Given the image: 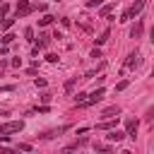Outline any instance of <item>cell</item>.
Listing matches in <instances>:
<instances>
[{
  "instance_id": "obj_15",
  "label": "cell",
  "mask_w": 154,
  "mask_h": 154,
  "mask_svg": "<svg viewBox=\"0 0 154 154\" xmlns=\"http://www.w3.org/2000/svg\"><path fill=\"white\" fill-rule=\"evenodd\" d=\"M111 10H113V2H111V5H103L99 14H101V17H108V14H111Z\"/></svg>"
},
{
  "instance_id": "obj_22",
  "label": "cell",
  "mask_w": 154,
  "mask_h": 154,
  "mask_svg": "<svg viewBox=\"0 0 154 154\" xmlns=\"http://www.w3.org/2000/svg\"><path fill=\"white\" fill-rule=\"evenodd\" d=\"M34 84H36V87H46V79H43V77H36Z\"/></svg>"
},
{
  "instance_id": "obj_3",
  "label": "cell",
  "mask_w": 154,
  "mask_h": 154,
  "mask_svg": "<svg viewBox=\"0 0 154 154\" xmlns=\"http://www.w3.org/2000/svg\"><path fill=\"white\" fill-rule=\"evenodd\" d=\"M144 5H147V0H135V2H132V7H130V10L125 12V14H128V19L137 17V14H140V12L144 10Z\"/></svg>"
},
{
  "instance_id": "obj_26",
  "label": "cell",
  "mask_w": 154,
  "mask_h": 154,
  "mask_svg": "<svg viewBox=\"0 0 154 154\" xmlns=\"http://www.w3.org/2000/svg\"><path fill=\"white\" fill-rule=\"evenodd\" d=\"M0 2H2V0H0Z\"/></svg>"
},
{
  "instance_id": "obj_21",
  "label": "cell",
  "mask_w": 154,
  "mask_h": 154,
  "mask_svg": "<svg viewBox=\"0 0 154 154\" xmlns=\"http://www.w3.org/2000/svg\"><path fill=\"white\" fill-rule=\"evenodd\" d=\"M46 60H48V63H58V55H55V53H48Z\"/></svg>"
},
{
  "instance_id": "obj_7",
  "label": "cell",
  "mask_w": 154,
  "mask_h": 154,
  "mask_svg": "<svg viewBox=\"0 0 154 154\" xmlns=\"http://www.w3.org/2000/svg\"><path fill=\"white\" fill-rule=\"evenodd\" d=\"M116 125H118V116H116V118H106V120L99 123L96 128H99V130H111V128H116Z\"/></svg>"
},
{
  "instance_id": "obj_1",
  "label": "cell",
  "mask_w": 154,
  "mask_h": 154,
  "mask_svg": "<svg viewBox=\"0 0 154 154\" xmlns=\"http://www.w3.org/2000/svg\"><path fill=\"white\" fill-rule=\"evenodd\" d=\"M103 94H106V89H96V91H91V94H89V99H82V101H77V106H79V108H89V106L99 103V101L103 99Z\"/></svg>"
},
{
  "instance_id": "obj_20",
  "label": "cell",
  "mask_w": 154,
  "mask_h": 154,
  "mask_svg": "<svg viewBox=\"0 0 154 154\" xmlns=\"http://www.w3.org/2000/svg\"><path fill=\"white\" fill-rule=\"evenodd\" d=\"M103 0H87V7H99Z\"/></svg>"
},
{
  "instance_id": "obj_12",
  "label": "cell",
  "mask_w": 154,
  "mask_h": 154,
  "mask_svg": "<svg viewBox=\"0 0 154 154\" xmlns=\"http://www.w3.org/2000/svg\"><path fill=\"white\" fill-rule=\"evenodd\" d=\"M53 19H55L53 14H43V17L38 19V26H48V24H53Z\"/></svg>"
},
{
  "instance_id": "obj_8",
  "label": "cell",
  "mask_w": 154,
  "mask_h": 154,
  "mask_svg": "<svg viewBox=\"0 0 154 154\" xmlns=\"http://www.w3.org/2000/svg\"><path fill=\"white\" fill-rule=\"evenodd\" d=\"M106 137H108V142H120V140L125 137V132H123V130H116V128H111V132H108Z\"/></svg>"
},
{
  "instance_id": "obj_10",
  "label": "cell",
  "mask_w": 154,
  "mask_h": 154,
  "mask_svg": "<svg viewBox=\"0 0 154 154\" xmlns=\"http://www.w3.org/2000/svg\"><path fill=\"white\" fill-rule=\"evenodd\" d=\"M118 113H120V108H118V106H108V108H103V113H101V116H103V118H116Z\"/></svg>"
},
{
  "instance_id": "obj_17",
  "label": "cell",
  "mask_w": 154,
  "mask_h": 154,
  "mask_svg": "<svg viewBox=\"0 0 154 154\" xmlns=\"http://www.w3.org/2000/svg\"><path fill=\"white\" fill-rule=\"evenodd\" d=\"M48 41H51V36H46V34H43V36H41V41H38V48H46V46H48Z\"/></svg>"
},
{
  "instance_id": "obj_11",
  "label": "cell",
  "mask_w": 154,
  "mask_h": 154,
  "mask_svg": "<svg viewBox=\"0 0 154 154\" xmlns=\"http://www.w3.org/2000/svg\"><path fill=\"white\" fill-rule=\"evenodd\" d=\"M14 19H17V17H2V19H0V29H2V31H7V29L14 24Z\"/></svg>"
},
{
  "instance_id": "obj_13",
  "label": "cell",
  "mask_w": 154,
  "mask_h": 154,
  "mask_svg": "<svg viewBox=\"0 0 154 154\" xmlns=\"http://www.w3.org/2000/svg\"><path fill=\"white\" fill-rule=\"evenodd\" d=\"M108 36H111V31H108V29H103V31L99 34V38H96V43H99V46H101V43H106V41H108Z\"/></svg>"
},
{
  "instance_id": "obj_6",
  "label": "cell",
  "mask_w": 154,
  "mask_h": 154,
  "mask_svg": "<svg viewBox=\"0 0 154 154\" xmlns=\"http://www.w3.org/2000/svg\"><path fill=\"white\" fill-rule=\"evenodd\" d=\"M142 29H144V24H142V19H137L135 26L130 29V38H140V36H142Z\"/></svg>"
},
{
  "instance_id": "obj_18",
  "label": "cell",
  "mask_w": 154,
  "mask_h": 154,
  "mask_svg": "<svg viewBox=\"0 0 154 154\" xmlns=\"http://www.w3.org/2000/svg\"><path fill=\"white\" fill-rule=\"evenodd\" d=\"M123 89H128V79H120V82L116 84V91H123Z\"/></svg>"
},
{
  "instance_id": "obj_25",
  "label": "cell",
  "mask_w": 154,
  "mask_h": 154,
  "mask_svg": "<svg viewBox=\"0 0 154 154\" xmlns=\"http://www.w3.org/2000/svg\"><path fill=\"white\" fill-rule=\"evenodd\" d=\"M34 10H38V12H46V5H43V2H38V5H34Z\"/></svg>"
},
{
  "instance_id": "obj_4",
  "label": "cell",
  "mask_w": 154,
  "mask_h": 154,
  "mask_svg": "<svg viewBox=\"0 0 154 154\" xmlns=\"http://www.w3.org/2000/svg\"><path fill=\"white\" fill-rule=\"evenodd\" d=\"M29 12H34V5H29V0H19L17 2V19L24 17V14H29Z\"/></svg>"
},
{
  "instance_id": "obj_16",
  "label": "cell",
  "mask_w": 154,
  "mask_h": 154,
  "mask_svg": "<svg viewBox=\"0 0 154 154\" xmlns=\"http://www.w3.org/2000/svg\"><path fill=\"white\" fill-rule=\"evenodd\" d=\"M24 38H26V41H34V29H31V26L24 29Z\"/></svg>"
},
{
  "instance_id": "obj_14",
  "label": "cell",
  "mask_w": 154,
  "mask_h": 154,
  "mask_svg": "<svg viewBox=\"0 0 154 154\" xmlns=\"http://www.w3.org/2000/svg\"><path fill=\"white\" fill-rule=\"evenodd\" d=\"M0 41L7 46V43H12V41H14V34H10V31H7V34H2V36H0Z\"/></svg>"
},
{
  "instance_id": "obj_9",
  "label": "cell",
  "mask_w": 154,
  "mask_h": 154,
  "mask_svg": "<svg viewBox=\"0 0 154 154\" xmlns=\"http://www.w3.org/2000/svg\"><path fill=\"white\" fill-rule=\"evenodd\" d=\"M142 60H140V53H130L128 60H125V67H137Z\"/></svg>"
},
{
  "instance_id": "obj_19",
  "label": "cell",
  "mask_w": 154,
  "mask_h": 154,
  "mask_svg": "<svg viewBox=\"0 0 154 154\" xmlns=\"http://www.w3.org/2000/svg\"><path fill=\"white\" fill-rule=\"evenodd\" d=\"M7 12H10V7H7L5 2H0V19H2V17H7Z\"/></svg>"
},
{
  "instance_id": "obj_5",
  "label": "cell",
  "mask_w": 154,
  "mask_h": 154,
  "mask_svg": "<svg viewBox=\"0 0 154 154\" xmlns=\"http://www.w3.org/2000/svg\"><path fill=\"white\" fill-rule=\"evenodd\" d=\"M89 144V137H79V140H75L72 144H67L63 152H72V149H79V147H87Z\"/></svg>"
},
{
  "instance_id": "obj_2",
  "label": "cell",
  "mask_w": 154,
  "mask_h": 154,
  "mask_svg": "<svg viewBox=\"0 0 154 154\" xmlns=\"http://www.w3.org/2000/svg\"><path fill=\"white\" fill-rule=\"evenodd\" d=\"M22 130H24L22 120H7L0 125V135H12V132H22Z\"/></svg>"
},
{
  "instance_id": "obj_24",
  "label": "cell",
  "mask_w": 154,
  "mask_h": 154,
  "mask_svg": "<svg viewBox=\"0 0 154 154\" xmlns=\"http://www.w3.org/2000/svg\"><path fill=\"white\" fill-rule=\"evenodd\" d=\"M94 147H96V149H99V152H108V149H111V147H108V144H94Z\"/></svg>"
},
{
  "instance_id": "obj_23",
  "label": "cell",
  "mask_w": 154,
  "mask_h": 154,
  "mask_svg": "<svg viewBox=\"0 0 154 154\" xmlns=\"http://www.w3.org/2000/svg\"><path fill=\"white\" fill-rule=\"evenodd\" d=\"M17 149H22V152H31V144H17Z\"/></svg>"
}]
</instances>
